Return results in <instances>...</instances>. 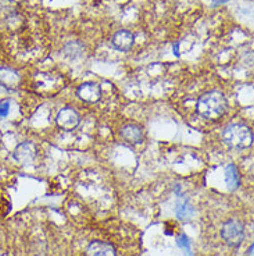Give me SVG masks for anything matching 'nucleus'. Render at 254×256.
Wrapping results in <instances>:
<instances>
[{
	"instance_id": "obj_15",
	"label": "nucleus",
	"mask_w": 254,
	"mask_h": 256,
	"mask_svg": "<svg viewBox=\"0 0 254 256\" xmlns=\"http://www.w3.org/2000/svg\"><path fill=\"white\" fill-rule=\"evenodd\" d=\"M172 191H174V194H175L178 198H182V196H184V191H182V188H181V186H179V184H175V186H174V188H172Z\"/></svg>"
},
{
	"instance_id": "obj_13",
	"label": "nucleus",
	"mask_w": 254,
	"mask_h": 256,
	"mask_svg": "<svg viewBox=\"0 0 254 256\" xmlns=\"http://www.w3.org/2000/svg\"><path fill=\"white\" fill-rule=\"evenodd\" d=\"M177 245L182 250L185 256H193V254H192V241L186 234L178 236V238H177Z\"/></svg>"
},
{
	"instance_id": "obj_12",
	"label": "nucleus",
	"mask_w": 254,
	"mask_h": 256,
	"mask_svg": "<svg viewBox=\"0 0 254 256\" xmlns=\"http://www.w3.org/2000/svg\"><path fill=\"white\" fill-rule=\"evenodd\" d=\"M64 53H65V56H67V58H72V60L82 58V54H83L82 44H79V42H70V44H67L65 48H64Z\"/></svg>"
},
{
	"instance_id": "obj_14",
	"label": "nucleus",
	"mask_w": 254,
	"mask_h": 256,
	"mask_svg": "<svg viewBox=\"0 0 254 256\" xmlns=\"http://www.w3.org/2000/svg\"><path fill=\"white\" fill-rule=\"evenodd\" d=\"M10 108H11V102L8 99L0 102V118H6L10 113Z\"/></svg>"
},
{
	"instance_id": "obj_2",
	"label": "nucleus",
	"mask_w": 254,
	"mask_h": 256,
	"mask_svg": "<svg viewBox=\"0 0 254 256\" xmlns=\"http://www.w3.org/2000/svg\"><path fill=\"white\" fill-rule=\"evenodd\" d=\"M223 141L231 149L243 150L253 145V131L245 124H231L224 130Z\"/></svg>"
},
{
	"instance_id": "obj_7",
	"label": "nucleus",
	"mask_w": 254,
	"mask_h": 256,
	"mask_svg": "<svg viewBox=\"0 0 254 256\" xmlns=\"http://www.w3.org/2000/svg\"><path fill=\"white\" fill-rule=\"evenodd\" d=\"M36 154H38L36 146L32 142H24V144H19L18 146L15 148L13 156L14 159L21 164H28V163L35 160Z\"/></svg>"
},
{
	"instance_id": "obj_5",
	"label": "nucleus",
	"mask_w": 254,
	"mask_h": 256,
	"mask_svg": "<svg viewBox=\"0 0 254 256\" xmlns=\"http://www.w3.org/2000/svg\"><path fill=\"white\" fill-rule=\"evenodd\" d=\"M78 98L86 103H97L102 99V88L100 85L96 82H86L82 84L78 90H76Z\"/></svg>"
},
{
	"instance_id": "obj_16",
	"label": "nucleus",
	"mask_w": 254,
	"mask_h": 256,
	"mask_svg": "<svg viewBox=\"0 0 254 256\" xmlns=\"http://www.w3.org/2000/svg\"><path fill=\"white\" fill-rule=\"evenodd\" d=\"M227 2H229V0H213V3H211V6H213V7L221 6V4H225Z\"/></svg>"
},
{
	"instance_id": "obj_3",
	"label": "nucleus",
	"mask_w": 254,
	"mask_h": 256,
	"mask_svg": "<svg viewBox=\"0 0 254 256\" xmlns=\"http://www.w3.org/2000/svg\"><path fill=\"white\" fill-rule=\"evenodd\" d=\"M221 238L231 248H239L245 240V224L238 218L225 222L221 228Z\"/></svg>"
},
{
	"instance_id": "obj_1",
	"label": "nucleus",
	"mask_w": 254,
	"mask_h": 256,
	"mask_svg": "<svg viewBox=\"0 0 254 256\" xmlns=\"http://www.w3.org/2000/svg\"><path fill=\"white\" fill-rule=\"evenodd\" d=\"M228 110V100L220 90H211L199 98L196 113L206 120H218Z\"/></svg>"
},
{
	"instance_id": "obj_17",
	"label": "nucleus",
	"mask_w": 254,
	"mask_h": 256,
	"mask_svg": "<svg viewBox=\"0 0 254 256\" xmlns=\"http://www.w3.org/2000/svg\"><path fill=\"white\" fill-rule=\"evenodd\" d=\"M253 250H254V244H252L248 248V252H246V256H253Z\"/></svg>"
},
{
	"instance_id": "obj_18",
	"label": "nucleus",
	"mask_w": 254,
	"mask_h": 256,
	"mask_svg": "<svg viewBox=\"0 0 254 256\" xmlns=\"http://www.w3.org/2000/svg\"><path fill=\"white\" fill-rule=\"evenodd\" d=\"M178 46H179V44H175V45H174V53H175V56H177V58H178V56H179Z\"/></svg>"
},
{
	"instance_id": "obj_10",
	"label": "nucleus",
	"mask_w": 254,
	"mask_h": 256,
	"mask_svg": "<svg viewBox=\"0 0 254 256\" xmlns=\"http://www.w3.org/2000/svg\"><path fill=\"white\" fill-rule=\"evenodd\" d=\"M224 176H225V184H227L228 191L234 192L241 186V174L235 164H228L225 167Z\"/></svg>"
},
{
	"instance_id": "obj_6",
	"label": "nucleus",
	"mask_w": 254,
	"mask_h": 256,
	"mask_svg": "<svg viewBox=\"0 0 254 256\" xmlns=\"http://www.w3.org/2000/svg\"><path fill=\"white\" fill-rule=\"evenodd\" d=\"M121 136L122 140L132 145V146H138L142 145L145 141V134H143V130L138 124H127L121 128Z\"/></svg>"
},
{
	"instance_id": "obj_8",
	"label": "nucleus",
	"mask_w": 254,
	"mask_h": 256,
	"mask_svg": "<svg viewBox=\"0 0 254 256\" xmlns=\"http://www.w3.org/2000/svg\"><path fill=\"white\" fill-rule=\"evenodd\" d=\"M85 256H117V250L110 242L92 241L85 250Z\"/></svg>"
},
{
	"instance_id": "obj_9",
	"label": "nucleus",
	"mask_w": 254,
	"mask_h": 256,
	"mask_svg": "<svg viewBox=\"0 0 254 256\" xmlns=\"http://www.w3.org/2000/svg\"><path fill=\"white\" fill-rule=\"evenodd\" d=\"M111 44L114 46L117 50L120 52H128L132 49V46L135 44L134 34L127 30H121V31L115 32L111 39Z\"/></svg>"
},
{
	"instance_id": "obj_4",
	"label": "nucleus",
	"mask_w": 254,
	"mask_h": 256,
	"mask_svg": "<svg viewBox=\"0 0 254 256\" xmlns=\"http://www.w3.org/2000/svg\"><path fill=\"white\" fill-rule=\"evenodd\" d=\"M56 122L57 126L63 131H74L78 128L79 122H81V117L78 114V112L72 108H64L58 112L57 117H56Z\"/></svg>"
},
{
	"instance_id": "obj_11",
	"label": "nucleus",
	"mask_w": 254,
	"mask_h": 256,
	"mask_svg": "<svg viewBox=\"0 0 254 256\" xmlns=\"http://www.w3.org/2000/svg\"><path fill=\"white\" fill-rule=\"evenodd\" d=\"M175 214L181 222H189L193 214H195V208L189 204V200L182 196L178 199L177 206H175Z\"/></svg>"
}]
</instances>
